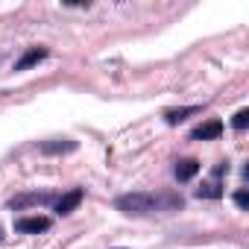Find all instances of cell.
Instances as JSON below:
<instances>
[{
	"instance_id": "277c9868",
	"label": "cell",
	"mask_w": 249,
	"mask_h": 249,
	"mask_svg": "<svg viewBox=\"0 0 249 249\" xmlns=\"http://www.w3.org/2000/svg\"><path fill=\"white\" fill-rule=\"evenodd\" d=\"M220 135H223V123H220V120H205L202 126H196V129L191 132L194 141H214V138H220Z\"/></svg>"
},
{
	"instance_id": "5b68a950",
	"label": "cell",
	"mask_w": 249,
	"mask_h": 249,
	"mask_svg": "<svg viewBox=\"0 0 249 249\" xmlns=\"http://www.w3.org/2000/svg\"><path fill=\"white\" fill-rule=\"evenodd\" d=\"M82 188H73V191H68V194H62L59 199H56V211L59 214H71V211H76V205L82 202Z\"/></svg>"
},
{
	"instance_id": "7a4b0ae2",
	"label": "cell",
	"mask_w": 249,
	"mask_h": 249,
	"mask_svg": "<svg viewBox=\"0 0 249 249\" xmlns=\"http://www.w3.org/2000/svg\"><path fill=\"white\" fill-rule=\"evenodd\" d=\"M47 202H53V194H47V191H33V194H18V196H12V199H9V208H12V211H24V208L47 205Z\"/></svg>"
},
{
	"instance_id": "6da1fadb",
	"label": "cell",
	"mask_w": 249,
	"mask_h": 249,
	"mask_svg": "<svg viewBox=\"0 0 249 249\" xmlns=\"http://www.w3.org/2000/svg\"><path fill=\"white\" fill-rule=\"evenodd\" d=\"M114 205H117V211L129 214V217H144L153 211L182 208V199L179 196H153V194H123V196H117Z\"/></svg>"
},
{
	"instance_id": "3957f363",
	"label": "cell",
	"mask_w": 249,
	"mask_h": 249,
	"mask_svg": "<svg viewBox=\"0 0 249 249\" xmlns=\"http://www.w3.org/2000/svg\"><path fill=\"white\" fill-rule=\"evenodd\" d=\"M15 229L21 234H38V231L50 229V217H21V220H15Z\"/></svg>"
},
{
	"instance_id": "8992f818",
	"label": "cell",
	"mask_w": 249,
	"mask_h": 249,
	"mask_svg": "<svg viewBox=\"0 0 249 249\" xmlns=\"http://www.w3.org/2000/svg\"><path fill=\"white\" fill-rule=\"evenodd\" d=\"M73 150H76V141H71V138L44 141V144H41V153H44V156H68V153H73Z\"/></svg>"
},
{
	"instance_id": "8fae6325",
	"label": "cell",
	"mask_w": 249,
	"mask_h": 249,
	"mask_svg": "<svg viewBox=\"0 0 249 249\" xmlns=\"http://www.w3.org/2000/svg\"><path fill=\"white\" fill-rule=\"evenodd\" d=\"M231 126H234V129H246V126H249V111H246V108H240V111L234 114Z\"/></svg>"
},
{
	"instance_id": "30bf717a",
	"label": "cell",
	"mask_w": 249,
	"mask_h": 249,
	"mask_svg": "<svg viewBox=\"0 0 249 249\" xmlns=\"http://www.w3.org/2000/svg\"><path fill=\"white\" fill-rule=\"evenodd\" d=\"M196 196H199V199H220V196H223V188H220L217 182H205L202 188H196Z\"/></svg>"
},
{
	"instance_id": "9c48e42d",
	"label": "cell",
	"mask_w": 249,
	"mask_h": 249,
	"mask_svg": "<svg viewBox=\"0 0 249 249\" xmlns=\"http://www.w3.org/2000/svg\"><path fill=\"white\" fill-rule=\"evenodd\" d=\"M196 173H199V161H196V159H182V161L176 164V179H179V182H191Z\"/></svg>"
},
{
	"instance_id": "ba28073f",
	"label": "cell",
	"mask_w": 249,
	"mask_h": 249,
	"mask_svg": "<svg viewBox=\"0 0 249 249\" xmlns=\"http://www.w3.org/2000/svg\"><path fill=\"white\" fill-rule=\"evenodd\" d=\"M202 108L199 106H182V108H170V111H164V120L170 123V126H176V123H182V120H188L191 114H199Z\"/></svg>"
},
{
	"instance_id": "7c38bea8",
	"label": "cell",
	"mask_w": 249,
	"mask_h": 249,
	"mask_svg": "<svg viewBox=\"0 0 249 249\" xmlns=\"http://www.w3.org/2000/svg\"><path fill=\"white\" fill-rule=\"evenodd\" d=\"M234 202H237L240 208H246V205H249V196H246V191H240V194L234 196Z\"/></svg>"
},
{
	"instance_id": "52a82bcc",
	"label": "cell",
	"mask_w": 249,
	"mask_h": 249,
	"mask_svg": "<svg viewBox=\"0 0 249 249\" xmlns=\"http://www.w3.org/2000/svg\"><path fill=\"white\" fill-rule=\"evenodd\" d=\"M41 59H47V50H44V47H30V50L15 62V71H27V68H33V65H38Z\"/></svg>"
}]
</instances>
